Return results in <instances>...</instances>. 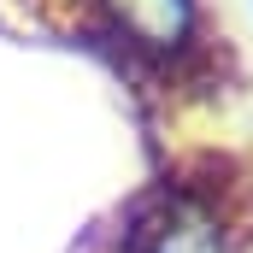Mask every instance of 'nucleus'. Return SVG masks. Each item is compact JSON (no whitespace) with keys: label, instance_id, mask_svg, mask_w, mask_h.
Segmentation results:
<instances>
[{"label":"nucleus","instance_id":"obj_1","mask_svg":"<svg viewBox=\"0 0 253 253\" xmlns=\"http://www.w3.org/2000/svg\"><path fill=\"white\" fill-rule=\"evenodd\" d=\"M118 18L141 42H171L189 24V0H118Z\"/></svg>","mask_w":253,"mask_h":253},{"label":"nucleus","instance_id":"obj_2","mask_svg":"<svg viewBox=\"0 0 253 253\" xmlns=\"http://www.w3.org/2000/svg\"><path fill=\"white\" fill-rule=\"evenodd\" d=\"M147 253H218V236H212L206 224L183 218V224H165V230L147 242Z\"/></svg>","mask_w":253,"mask_h":253}]
</instances>
